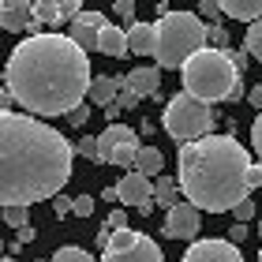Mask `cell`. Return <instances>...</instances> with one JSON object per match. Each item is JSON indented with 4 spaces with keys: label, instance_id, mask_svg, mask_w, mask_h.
Masks as SVG:
<instances>
[{
    "label": "cell",
    "instance_id": "obj_1",
    "mask_svg": "<svg viewBox=\"0 0 262 262\" xmlns=\"http://www.w3.org/2000/svg\"><path fill=\"white\" fill-rule=\"evenodd\" d=\"M90 56L68 34H30L8 56L4 86L27 116H68L90 90Z\"/></svg>",
    "mask_w": 262,
    "mask_h": 262
},
{
    "label": "cell",
    "instance_id": "obj_2",
    "mask_svg": "<svg viewBox=\"0 0 262 262\" xmlns=\"http://www.w3.org/2000/svg\"><path fill=\"white\" fill-rule=\"evenodd\" d=\"M75 146L27 113H0V210L56 199L71 180Z\"/></svg>",
    "mask_w": 262,
    "mask_h": 262
},
{
    "label": "cell",
    "instance_id": "obj_3",
    "mask_svg": "<svg viewBox=\"0 0 262 262\" xmlns=\"http://www.w3.org/2000/svg\"><path fill=\"white\" fill-rule=\"evenodd\" d=\"M251 154L232 135H206L180 146V187L184 202H191L202 213H225L236 210L247 199V172H251Z\"/></svg>",
    "mask_w": 262,
    "mask_h": 262
},
{
    "label": "cell",
    "instance_id": "obj_4",
    "mask_svg": "<svg viewBox=\"0 0 262 262\" xmlns=\"http://www.w3.org/2000/svg\"><path fill=\"white\" fill-rule=\"evenodd\" d=\"M199 49H206V23L195 11H165L154 23V56L161 68H184Z\"/></svg>",
    "mask_w": 262,
    "mask_h": 262
},
{
    "label": "cell",
    "instance_id": "obj_5",
    "mask_svg": "<svg viewBox=\"0 0 262 262\" xmlns=\"http://www.w3.org/2000/svg\"><path fill=\"white\" fill-rule=\"evenodd\" d=\"M184 94H191L195 101L210 105V101H229L232 90L240 86V71L232 68L225 49H199L184 68Z\"/></svg>",
    "mask_w": 262,
    "mask_h": 262
},
{
    "label": "cell",
    "instance_id": "obj_6",
    "mask_svg": "<svg viewBox=\"0 0 262 262\" xmlns=\"http://www.w3.org/2000/svg\"><path fill=\"white\" fill-rule=\"evenodd\" d=\"M161 127L184 146V142H195V139H206V135H210L213 113H210V105L195 101L191 94H172V98L165 101Z\"/></svg>",
    "mask_w": 262,
    "mask_h": 262
},
{
    "label": "cell",
    "instance_id": "obj_7",
    "mask_svg": "<svg viewBox=\"0 0 262 262\" xmlns=\"http://www.w3.org/2000/svg\"><path fill=\"white\" fill-rule=\"evenodd\" d=\"M101 262H165L161 247L135 229H120L101 247Z\"/></svg>",
    "mask_w": 262,
    "mask_h": 262
},
{
    "label": "cell",
    "instance_id": "obj_8",
    "mask_svg": "<svg viewBox=\"0 0 262 262\" xmlns=\"http://www.w3.org/2000/svg\"><path fill=\"white\" fill-rule=\"evenodd\" d=\"M135 154H139V135H135V127H127V124H109V127L98 135V161H105V165L131 169V165H135Z\"/></svg>",
    "mask_w": 262,
    "mask_h": 262
},
{
    "label": "cell",
    "instance_id": "obj_9",
    "mask_svg": "<svg viewBox=\"0 0 262 262\" xmlns=\"http://www.w3.org/2000/svg\"><path fill=\"white\" fill-rule=\"evenodd\" d=\"M116 202L150 213L154 210V180H146V176H139V172L120 176V184H116Z\"/></svg>",
    "mask_w": 262,
    "mask_h": 262
},
{
    "label": "cell",
    "instance_id": "obj_10",
    "mask_svg": "<svg viewBox=\"0 0 262 262\" xmlns=\"http://www.w3.org/2000/svg\"><path fill=\"white\" fill-rule=\"evenodd\" d=\"M105 23H109V19H105L101 11H86V8H82L79 15L68 23V38L75 41L82 53H86V49H98V34H101Z\"/></svg>",
    "mask_w": 262,
    "mask_h": 262
},
{
    "label": "cell",
    "instance_id": "obj_11",
    "mask_svg": "<svg viewBox=\"0 0 262 262\" xmlns=\"http://www.w3.org/2000/svg\"><path fill=\"white\" fill-rule=\"evenodd\" d=\"M165 236L169 240H191L199 236V210L191 202H176V206L165 213Z\"/></svg>",
    "mask_w": 262,
    "mask_h": 262
},
{
    "label": "cell",
    "instance_id": "obj_12",
    "mask_svg": "<svg viewBox=\"0 0 262 262\" xmlns=\"http://www.w3.org/2000/svg\"><path fill=\"white\" fill-rule=\"evenodd\" d=\"M180 262H244V255L229 240H195Z\"/></svg>",
    "mask_w": 262,
    "mask_h": 262
},
{
    "label": "cell",
    "instance_id": "obj_13",
    "mask_svg": "<svg viewBox=\"0 0 262 262\" xmlns=\"http://www.w3.org/2000/svg\"><path fill=\"white\" fill-rule=\"evenodd\" d=\"M34 11V23L38 27H60V23H71L82 11L79 0H34L30 4Z\"/></svg>",
    "mask_w": 262,
    "mask_h": 262
},
{
    "label": "cell",
    "instance_id": "obj_14",
    "mask_svg": "<svg viewBox=\"0 0 262 262\" xmlns=\"http://www.w3.org/2000/svg\"><path fill=\"white\" fill-rule=\"evenodd\" d=\"M0 27L8 34H23V30L38 34V23H34V11H30L27 0H4L0 4Z\"/></svg>",
    "mask_w": 262,
    "mask_h": 262
},
{
    "label": "cell",
    "instance_id": "obj_15",
    "mask_svg": "<svg viewBox=\"0 0 262 262\" xmlns=\"http://www.w3.org/2000/svg\"><path fill=\"white\" fill-rule=\"evenodd\" d=\"M120 86L127 94H135V98H158L161 94V71L158 68H135V71H127V75L120 79Z\"/></svg>",
    "mask_w": 262,
    "mask_h": 262
},
{
    "label": "cell",
    "instance_id": "obj_16",
    "mask_svg": "<svg viewBox=\"0 0 262 262\" xmlns=\"http://www.w3.org/2000/svg\"><path fill=\"white\" fill-rule=\"evenodd\" d=\"M116 94H120V79H116V75H94L90 79L86 98L98 105V109H109V105L116 101Z\"/></svg>",
    "mask_w": 262,
    "mask_h": 262
},
{
    "label": "cell",
    "instance_id": "obj_17",
    "mask_svg": "<svg viewBox=\"0 0 262 262\" xmlns=\"http://www.w3.org/2000/svg\"><path fill=\"white\" fill-rule=\"evenodd\" d=\"M124 38H127V53L154 56V23H131L124 30Z\"/></svg>",
    "mask_w": 262,
    "mask_h": 262
},
{
    "label": "cell",
    "instance_id": "obj_18",
    "mask_svg": "<svg viewBox=\"0 0 262 262\" xmlns=\"http://www.w3.org/2000/svg\"><path fill=\"white\" fill-rule=\"evenodd\" d=\"M221 15L251 27V23L262 19V0H221Z\"/></svg>",
    "mask_w": 262,
    "mask_h": 262
},
{
    "label": "cell",
    "instance_id": "obj_19",
    "mask_svg": "<svg viewBox=\"0 0 262 262\" xmlns=\"http://www.w3.org/2000/svg\"><path fill=\"white\" fill-rule=\"evenodd\" d=\"M139 176H146V180H158L161 169H165V158H161V150L158 146H139L135 154V165H131Z\"/></svg>",
    "mask_w": 262,
    "mask_h": 262
},
{
    "label": "cell",
    "instance_id": "obj_20",
    "mask_svg": "<svg viewBox=\"0 0 262 262\" xmlns=\"http://www.w3.org/2000/svg\"><path fill=\"white\" fill-rule=\"evenodd\" d=\"M98 53L105 56H127V38L120 27H113V23H105L101 34H98Z\"/></svg>",
    "mask_w": 262,
    "mask_h": 262
},
{
    "label": "cell",
    "instance_id": "obj_21",
    "mask_svg": "<svg viewBox=\"0 0 262 262\" xmlns=\"http://www.w3.org/2000/svg\"><path fill=\"white\" fill-rule=\"evenodd\" d=\"M176 202H180V187H176V180L172 176H158L154 180V206H165V210H172Z\"/></svg>",
    "mask_w": 262,
    "mask_h": 262
},
{
    "label": "cell",
    "instance_id": "obj_22",
    "mask_svg": "<svg viewBox=\"0 0 262 262\" xmlns=\"http://www.w3.org/2000/svg\"><path fill=\"white\" fill-rule=\"evenodd\" d=\"M244 49H247V56H255V60L262 64V19H258V23H251V27H247Z\"/></svg>",
    "mask_w": 262,
    "mask_h": 262
},
{
    "label": "cell",
    "instance_id": "obj_23",
    "mask_svg": "<svg viewBox=\"0 0 262 262\" xmlns=\"http://www.w3.org/2000/svg\"><path fill=\"white\" fill-rule=\"evenodd\" d=\"M49 262H98L90 251H82V247H75V244H68V247H60Z\"/></svg>",
    "mask_w": 262,
    "mask_h": 262
},
{
    "label": "cell",
    "instance_id": "obj_24",
    "mask_svg": "<svg viewBox=\"0 0 262 262\" xmlns=\"http://www.w3.org/2000/svg\"><path fill=\"white\" fill-rule=\"evenodd\" d=\"M0 213H4V225H11V229H27L30 225V210L27 206H8Z\"/></svg>",
    "mask_w": 262,
    "mask_h": 262
},
{
    "label": "cell",
    "instance_id": "obj_25",
    "mask_svg": "<svg viewBox=\"0 0 262 262\" xmlns=\"http://www.w3.org/2000/svg\"><path fill=\"white\" fill-rule=\"evenodd\" d=\"M75 154H82V158H90V161H98V135L79 139V142H75Z\"/></svg>",
    "mask_w": 262,
    "mask_h": 262
},
{
    "label": "cell",
    "instance_id": "obj_26",
    "mask_svg": "<svg viewBox=\"0 0 262 262\" xmlns=\"http://www.w3.org/2000/svg\"><path fill=\"white\" fill-rule=\"evenodd\" d=\"M101 229L109 232V236H113V232H120V229H127V213H124V210H113L109 217H105V225H101Z\"/></svg>",
    "mask_w": 262,
    "mask_h": 262
},
{
    "label": "cell",
    "instance_id": "obj_27",
    "mask_svg": "<svg viewBox=\"0 0 262 262\" xmlns=\"http://www.w3.org/2000/svg\"><path fill=\"white\" fill-rule=\"evenodd\" d=\"M71 213H75V217H90L94 213V199L90 195H75L71 199Z\"/></svg>",
    "mask_w": 262,
    "mask_h": 262
},
{
    "label": "cell",
    "instance_id": "obj_28",
    "mask_svg": "<svg viewBox=\"0 0 262 262\" xmlns=\"http://www.w3.org/2000/svg\"><path fill=\"white\" fill-rule=\"evenodd\" d=\"M135 105H139V98H135V94H127V90L120 86V94H116V101H113V109L124 113V109H135Z\"/></svg>",
    "mask_w": 262,
    "mask_h": 262
},
{
    "label": "cell",
    "instance_id": "obj_29",
    "mask_svg": "<svg viewBox=\"0 0 262 262\" xmlns=\"http://www.w3.org/2000/svg\"><path fill=\"white\" fill-rule=\"evenodd\" d=\"M232 213H236V225L251 221V217H255V202H251V199H244V202H240V206H236Z\"/></svg>",
    "mask_w": 262,
    "mask_h": 262
},
{
    "label": "cell",
    "instance_id": "obj_30",
    "mask_svg": "<svg viewBox=\"0 0 262 262\" xmlns=\"http://www.w3.org/2000/svg\"><path fill=\"white\" fill-rule=\"evenodd\" d=\"M86 120H90V109H86V105H79V109L68 113V124H71V127H82Z\"/></svg>",
    "mask_w": 262,
    "mask_h": 262
},
{
    "label": "cell",
    "instance_id": "obj_31",
    "mask_svg": "<svg viewBox=\"0 0 262 262\" xmlns=\"http://www.w3.org/2000/svg\"><path fill=\"white\" fill-rule=\"evenodd\" d=\"M251 146L258 150V158H262V113L255 116V124H251Z\"/></svg>",
    "mask_w": 262,
    "mask_h": 262
},
{
    "label": "cell",
    "instance_id": "obj_32",
    "mask_svg": "<svg viewBox=\"0 0 262 262\" xmlns=\"http://www.w3.org/2000/svg\"><path fill=\"white\" fill-rule=\"evenodd\" d=\"M199 15H202V19H217V15H221V4H213V0H202V4H199Z\"/></svg>",
    "mask_w": 262,
    "mask_h": 262
},
{
    "label": "cell",
    "instance_id": "obj_33",
    "mask_svg": "<svg viewBox=\"0 0 262 262\" xmlns=\"http://www.w3.org/2000/svg\"><path fill=\"white\" fill-rule=\"evenodd\" d=\"M53 210H56V217H68V213H71V199L68 195H56L53 199Z\"/></svg>",
    "mask_w": 262,
    "mask_h": 262
},
{
    "label": "cell",
    "instance_id": "obj_34",
    "mask_svg": "<svg viewBox=\"0 0 262 262\" xmlns=\"http://www.w3.org/2000/svg\"><path fill=\"white\" fill-rule=\"evenodd\" d=\"M113 11H116V15H124V19H131V15H135V4H131V0H116Z\"/></svg>",
    "mask_w": 262,
    "mask_h": 262
},
{
    "label": "cell",
    "instance_id": "obj_35",
    "mask_svg": "<svg viewBox=\"0 0 262 262\" xmlns=\"http://www.w3.org/2000/svg\"><path fill=\"white\" fill-rule=\"evenodd\" d=\"M244 236H247V225H232V229H229V244H232V247L244 244Z\"/></svg>",
    "mask_w": 262,
    "mask_h": 262
},
{
    "label": "cell",
    "instance_id": "obj_36",
    "mask_svg": "<svg viewBox=\"0 0 262 262\" xmlns=\"http://www.w3.org/2000/svg\"><path fill=\"white\" fill-rule=\"evenodd\" d=\"M247 101H251L255 109L262 113V82H258V86H251V90H247Z\"/></svg>",
    "mask_w": 262,
    "mask_h": 262
},
{
    "label": "cell",
    "instance_id": "obj_37",
    "mask_svg": "<svg viewBox=\"0 0 262 262\" xmlns=\"http://www.w3.org/2000/svg\"><path fill=\"white\" fill-rule=\"evenodd\" d=\"M11 105H15V101H11V94H8V86H0V113H8Z\"/></svg>",
    "mask_w": 262,
    "mask_h": 262
},
{
    "label": "cell",
    "instance_id": "obj_38",
    "mask_svg": "<svg viewBox=\"0 0 262 262\" xmlns=\"http://www.w3.org/2000/svg\"><path fill=\"white\" fill-rule=\"evenodd\" d=\"M34 236H38V232H34V229H30V225H27V229H19V240H15V244L23 247V244H30V240H34Z\"/></svg>",
    "mask_w": 262,
    "mask_h": 262
},
{
    "label": "cell",
    "instance_id": "obj_39",
    "mask_svg": "<svg viewBox=\"0 0 262 262\" xmlns=\"http://www.w3.org/2000/svg\"><path fill=\"white\" fill-rule=\"evenodd\" d=\"M0 262H15V258H0Z\"/></svg>",
    "mask_w": 262,
    "mask_h": 262
},
{
    "label": "cell",
    "instance_id": "obj_40",
    "mask_svg": "<svg viewBox=\"0 0 262 262\" xmlns=\"http://www.w3.org/2000/svg\"><path fill=\"white\" fill-rule=\"evenodd\" d=\"M258 236H262V221H258Z\"/></svg>",
    "mask_w": 262,
    "mask_h": 262
},
{
    "label": "cell",
    "instance_id": "obj_41",
    "mask_svg": "<svg viewBox=\"0 0 262 262\" xmlns=\"http://www.w3.org/2000/svg\"><path fill=\"white\" fill-rule=\"evenodd\" d=\"M0 255H4V244H0Z\"/></svg>",
    "mask_w": 262,
    "mask_h": 262
},
{
    "label": "cell",
    "instance_id": "obj_42",
    "mask_svg": "<svg viewBox=\"0 0 262 262\" xmlns=\"http://www.w3.org/2000/svg\"><path fill=\"white\" fill-rule=\"evenodd\" d=\"M258 262H262V251H258Z\"/></svg>",
    "mask_w": 262,
    "mask_h": 262
},
{
    "label": "cell",
    "instance_id": "obj_43",
    "mask_svg": "<svg viewBox=\"0 0 262 262\" xmlns=\"http://www.w3.org/2000/svg\"><path fill=\"white\" fill-rule=\"evenodd\" d=\"M258 165H262V161H258Z\"/></svg>",
    "mask_w": 262,
    "mask_h": 262
}]
</instances>
